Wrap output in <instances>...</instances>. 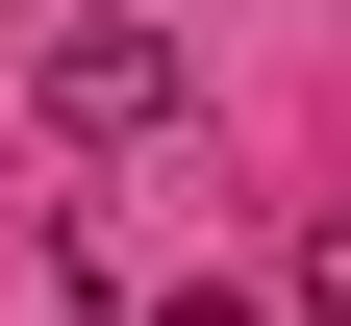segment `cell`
<instances>
[{
	"instance_id": "6da1fadb",
	"label": "cell",
	"mask_w": 351,
	"mask_h": 326,
	"mask_svg": "<svg viewBox=\"0 0 351 326\" xmlns=\"http://www.w3.org/2000/svg\"><path fill=\"white\" fill-rule=\"evenodd\" d=\"M51 126H101V151L176 126V25H75V51H51Z\"/></svg>"
}]
</instances>
